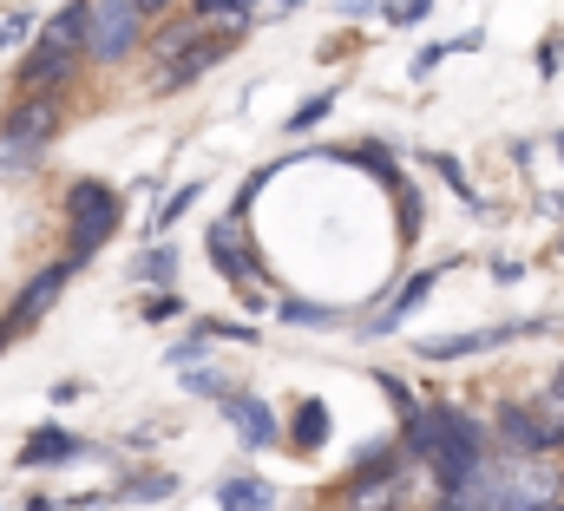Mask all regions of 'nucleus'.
<instances>
[{
  "instance_id": "nucleus-1",
  "label": "nucleus",
  "mask_w": 564,
  "mask_h": 511,
  "mask_svg": "<svg viewBox=\"0 0 564 511\" xmlns=\"http://www.w3.org/2000/svg\"><path fill=\"white\" fill-rule=\"evenodd\" d=\"M66 230H73L66 262H73V269L93 262L99 243H112V230H119V191H106L99 177H79V184L66 191Z\"/></svg>"
},
{
  "instance_id": "nucleus-2",
  "label": "nucleus",
  "mask_w": 564,
  "mask_h": 511,
  "mask_svg": "<svg viewBox=\"0 0 564 511\" xmlns=\"http://www.w3.org/2000/svg\"><path fill=\"white\" fill-rule=\"evenodd\" d=\"M79 20H86V59H99V66H119L144 40L139 0H79Z\"/></svg>"
},
{
  "instance_id": "nucleus-3",
  "label": "nucleus",
  "mask_w": 564,
  "mask_h": 511,
  "mask_svg": "<svg viewBox=\"0 0 564 511\" xmlns=\"http://www.w3.org/2000/svg\"><path fill=\"white\" fill-rule=\"evenodd\" d=\"M59 99H20L7 119H0V164L7 171H26L53 138H59Z\"/></svg>"
},
{
  "instance_id": "nucleus-4",
  "label": "nucleus",
  "mask_w": 564,
  "mask_h": 511,
  "mask_svg": "<svg viewBox=\"0 0 564 511\" xmlns=\"http://www.w3.org/2000/svg\"><path fill=\"white\" fill-rule=\"evenodd\" d=\"M66 282H73V262H46V269H40L26 289H20V302L0 315V322H7V335H26V328H33V322H40V315L59 302V289H66Z\"/></svg>"
},
{
  "instance_id": "nucleus-5",
  "label": "nucleus",
  "mask_w": 564,
  "mask_h": 511,
  "mask_svg": "<svg viewBox=\"0 0 564 511\" xmlns=\"http://www.w3.org/2000/svg\"><path fill=\"white\" fill-rule=\"evenodd\" d=\"M499 439L512 453H552V446H564V426H545L532 406H499Z\"/></svg>"
},
{
  "instance_id": "nucleus-6",
  "label": "nucleus",
  "mask_w": 564,
  "mask_h": 511,
  "mask_svg": "<svg viewBox=\"0 0 564 511\" xmlns=\"http://www.w3.org/2000/svg\"><path fill=\"white\" fill-rule=\"evenodd\" d=\"M210 262L237 282V289H250V275H257V256L243 243V217H224V224H210Z\"/></svg>"
},
{
  "instance_id": "nucleus-7",
  "label": "nucleus",
  "mask_w": 564,
  "mask_h": 511,
  "mask_svg": "<svg viewBox=\"0 0 564 511\" xmlns=\"http://www.w3.org/2000/svg\"><path fill=\"white\" fill-rule=\"evenodd\" d=\"M512 335H545V322H499V328H479V335H446V341H426V361H459V355H479V348H499Z\"/></svg>"
},
{
  "instance_id": "nucleus-8",
  "label": "nucleus",
  "mask_w": 564,
  "mask_h": 511,
  "mask_svg": "<svg viewBox=\"0 0 564 511\" xmlns=\"http://www.w3.org/2000/svg\"><path fill=\"white\" fill-rule=\"evenodd\" d=\"M230 40L237 33H217V40H197V46H184L177 59H171V73H158V93H177V86H191V79H204L224 53H230Z\"/></svg>"
},
{
  "instance_id": "nucleus-9",
  "label": "nucleus",
  "mask_w": 564,
  "mask_h": 511,
  "mask_svg": "<svg viewBox=\"0 0 564 511\" xmlns=\"http://www.w3.org/2000/svg\"><path fill=\"white\" fill-rule=\"evenodd\" d=\"M224 420L237 426L243 446H276V420H270L263 400H250V393H224Z\"/></svg>"
},
{
  "instance_id": "nucleus-10",
  "label": "nucleus",
  "mask_w": 564,
  "mask_h": 511,
  "mask_svg": "<svg viewBox=\"0 0 564 511\" xmlns=\"http://www.w3.org/2000/svg\"><path fill=\"white\" fill-rule=\"evenodd\" d=\"M79 453H86V446H79L73 433H59V426H40V433L20 446V466H26V472H33V466H66V459H79Z\"/></svg>"
},
{
  "instance_id": "nucleus-11",
  "label": "nucleus",
  "mask_w": 564,
  "mask_h": 511,
  "mask_svg": "<svg viewBox=\"0 0 564 511\" xmlns=\"http://www.w3.org/2000/svg\"><path fill=\"white\" fill-rule=\"evenodd\" d=\"M426 289H433V269H421V275H414V282H408V289L394 295V308H388V315H381L375 328H361V335H394V328H401V322H408V315H414V308L426 302Z\"/></svg>"
},
{
  "instance_id": "nucleus-12",
  "label": "nucleus",
  "mask_w": 564,
  "mask_h": 511,
  "mask_svg": "<svg viewBox=\"0 0 564 511\" xmlns=\"http://www.w3.org/2000/svg\"><path fill=\"white\" fill-rule=\"evenodd\" d=\"M289 433H295V446H302V453H322V446H328V400H302Z\"/></svg>"
},
{
  "instance_id": "nucleus-13",
  "label": "nucleus",
  "mask_w": 564,
  "mask_h": 511,
  "mask_svg": "<svg viewBox=\"0 0 564 511\" xmlns=\"http://www.w3.org/2000/svg\"><path fill=\"white\" fill-rule=\"evenodd\" d=\"M217 505L224 511H270L276 492H270L263 479H224V486H217Z\"/></svg>"
},
{
  "instance_id": "nucleus-14",
  "label": "nucleus",
  "mask_w": 564,
  "mask_h": 511,
  "mask_svg": "<svg viewBox=\"0 0 564 511\" xmlns=\"http://www.w3.org/2000/svg\"><path fill=\"white\" fill-rule=\"evenodd\" d=\"M177 492V479L171 472H144V479H132V486H119L112 492V505H164Z\"/></svg>"
},
{
  "instance_id": "nucleus-15",
  "label": "nucleus",
  "mask_w": 564,
  "mask_h": 511,
  "mask_svg": "<svg viewBox=\"0 0 564 511\" xmlns=\"http://www.w3.org/2000/svg\"><path fill=\"white\" fill-rule=\"evenodd\" d=\"M250 13H257V0H197V20H204V26H230V33H237Z\"/></svg>"
},
{
  "instance_id": "nucleus-16",
  "label": "nucleus",
  "mask_w": 564,
  "mask_h": 511,
  "mask_svg": "<svg viewBox=\"0 0 564 511\" xmlns=\"http://www.w3.org/2000/svg\"><path fill=\"white\" fill-rule=\"evenodd\" d=\"M171 269H177V250H171V243H158V250L139 256V269H132V275H139V282H171Z\"/></svg>"
},
{
  "instance_id": "nucleus-17",
  "label": "nucleus",
  "mask_w": 564,
  "mask_h": 511,
  "mask_svg": "<svg viewBox=\"0 0 564 511\" xmlns=\"http://www.w3.org/2000/svg\"><path fill=\"white\" fill-rule=\"evenodd\" d=\"M191 204H197V184H184V191H171V197H164V210H158V224H151V230H171V224H177V217H184V210H191Z\"/></svg>"
},
{
  "instance_id": "nucleus-18",
  "label": "nucleus",
  "mask_w": 564,
  "mask_h": 511,
  "mask_svg": "<svg viewBox=\"0 0 564 511\" xmlns=\"http://www.w3.org/2000/svg\"><path fill=\"white\" fill-rule=\"evenodd\" d=\"M20 40H33V13H26V7H20V13H7V20H0V46H7V53H13V46H20Z\"/></svg>"
},
{
  "instance_id": "nucleus-19",
  "label": "nucleus",
  "mask_w": 564,
  "mask_h": 511,
  "mask_svg": "<svg viewBox=\"0 0 564 511\" xmlns=\"http://www.w3.org/2000/svg\"><path fill=\"white\" fill-rule=\"evenodd\" d=\"M328 106H335V93H315V99H308V106H302V112L289 119V131H308V126H322V112H328Z\"/></svg>"
},
{
  "instance_id": "nucleus-20",
  "label": "nucleus",
  "mask_w": 564,
  "mask_h": 511,
  "mask_svg": "<svg viewBox=\"0 0 564 511\" xmlns=\"http://www.w3.org/2000/svg\"><path fill=\"white\" fill-rule=\"evenodd\" d=\"M426 7H433V0H388V20H394V26H414V20H426Z\"/></svg>"
},
{
  "instance_id": "nucleus-21",
  "label": "nucleus",
  "mask_w": 564,
  "mask_h": 511,
  "mask_svg": "<svg viewBox=\"0 0 564 511\" xmlns=\"http://www.w3.org/2000/svg\"><path fill=\"white\" fill-rule=\"evenodd\" d=\"M282 315L289 322H335V308H322V302H282Z\"/></svg>"
},
{
  "instance_id": "nucleus-22",
  "label": "nucleus",
  "mask_w": 564,
  "mask_h": 511,
  "mask_svg": "<svg viewBox=\"0 0 564 511\" xmlns=\"http://www.w3.org/2000/svg\"><path fill=\"white\" fill-rule=\"evenodd\" d=\"M184 387H191V393H217V400L230 393V387H224V374H210V368H191V374H184Z\"/></svg>"
},
{
  "instance_id": "nucleus-23",
  "label": "nucleus",
  "mask_w": 564,
  "mask_h": 511,
  "mask_svg": "<svg viewBox=\"0 0 564 511\" xmlns=\"http://www.w3.org/2000/svg\"><path fill=\"white\" fill-rule=\"evenodd\" d=\"M144 315H151V322H171V315H177V295H151Z\"/></svg>"
},
{
  "instance_id": "nucleus-24",
  "label": "nucleus",
  "mask_w": 564,
  "mask_h": 511,
  "mask_svg": "<svg viewBox=\"0 0 564 511\" xmlns=\"http://www.w3.org/2000/svg\"><path fill=\"white\" fill-rule=\"evenodd\" d=\"M401 230H408V237L421 230V197H401Z\"/></svg>"
},
{
  "instance_id": "nucleus-25",
  "label": "nucleus",
  "mask_w": 564,
  "mask_h": 511,
  "mask_svg": "<svg viewBox=\"0 0 564 511\" xmlns=\"http://www.w3.org/2000/svg\"><path fill=\"white\" fill-rule=\"evenodd\" d=\"M144 7V20H151V13H164V7H171V0H139Z\"/></svg>"
},
{
  "instance_id": "nucleus-26",
  "label": "nucleus",
  "mask_w": 564,
  "mask_h": 511,
  "mask_svg": "<svg viewBox=\"0 0 564 511\" xmlns=\"http://www.w3.org/2000/svg\"><path fill=\"white\" fill-rule=\"evenodd\" d=\"M552 400H558V406H564V368H558V381H552Z\"/></svg>"
},
{
  "instance_id": "nucleus-27",
  "label": "nucleus",
  "mask_w": 564,
  "mask_h": 511,
  "mask_svg": "<svg viewBox=\"0 0 564 511\" xmlns=\"http://www.w3.org/2000/svg\"><path fill=\"white\" fill-rule=\"evenodd\" d=\"M276 7H282V13H295V7H302V0H276Z\"/></svg>"
},
{
  "instance_id": "nucleus-28",
  "label": "nucleus",
  "mask_w": 564,
  "mask_h": 511,
  "mask_svg": "<svg viewBox=\"0 0 564 511\" xmlns=\"http://www.w3.org/2000/svg\"><path fill=\"white\" fill-rule=\"evenodd\" d=\"M558 151H564V131H558Z\"/></svg>"
},
{
  "instance_id": "nucleus-29",
  "label": "nucleus",
  "mask_w": 564,
  "mask_h": 511,
  "mask_svg": "<svg viewBox=\"0 0 564 511\" xmlns=\"http://www.w3.org/2000/svg\"><path fill=\"white\" fill-rule=\"evenodd\" d=\"M539 511H558V505H539Z\"/></svg>"
}]
</instances>
